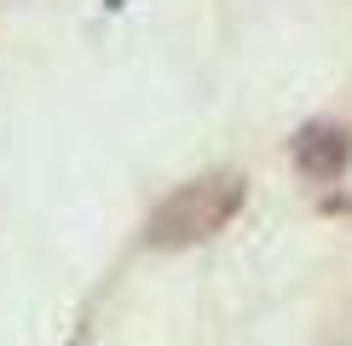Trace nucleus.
I'll return each instance as SVG.
<instances>
[{"label": "nucleus", "instance_id": "nucleus-2", "mask_svg": "<svg viewBox=\"0 0 352 346\" xmlns=\"http://www.w3.org/2000/svg\"><path fill=\"white\" fill-rule=\"evenodd\" d=\"M289 162H295L300 179L312 185H335L352 168V133L341 122H306L289 133Z\"/></svg>", "mask_w": 352, "mask_h": 346}, {"label": "nucleus", "instance_id": "nucleus-3", "mask_svg": "<svg viewBox=\"0 0 352 346\" xmlns=\"http://www.w3.org/2000/svg\"><path fill=\"white\" fill-rule=\"evenodd\" d=\"M324 214H352V196H346V191H335V196H324Z\"/></svg>", "mask_w": 352, "mask_h": 346}, {"label": "nucleus", "instance_id": "nucleus-1", "mask_svg": "<svg viewBox=\"0 0 352 346\" xmlns=\"http://www.w3.org/2000/svg\"><path fill=\"white\" fill-rule=\"evenodd\" d=\"M243 202H248V179L237 168L197 173V179L173 185V191L144 214V249L179 254V249H197V242H214L219 231L243 214Z\"/></svg>", "mask_w": 352, "mask_h": 346}, {"label": "nucleus", "instance_id": "nucleus-4", "mask_svg": "<svg viewBox=\"0 0 352 346\" xmlns=\"http://www.w3.org/2000/svg\"><path fill=\"white\" fill-rule=\"evenodd\" d=\"M64 346H81V341H64Z\"/></svg>", "mask_w": 352, "mask_h": 346}]
</instances>
